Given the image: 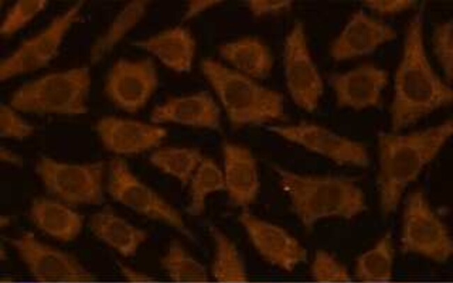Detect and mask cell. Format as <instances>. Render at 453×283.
Here are the masks:
<instances>
[{
  "label": "cell",
  "instance_id": "cell-10",
  "mask_svg": "<svg viewBox=\"0 0 453 283\" xmlns=\"http://www.w3.org/2000/svg\"><path fill=\"white\" fill-rule=\"evenodd\" d=\"M158 84V73L151 58L119 59L106 76L104 92L116 107L135 114L146 106Z\"/></svg>",
  "mask_w": 453,
  "mask_h": 283
},
{
  "label": "cell",
  "instance_id": "cell-16",
  "mask_svg": "<svg viewBox=\"0 0 453 283\" xmlns=\"http://www.w3.org/2000/svg\"><path fill=\"white\" fill-rule=\"evenodd\" d=\"M238 221L256 252L272 265L289 272L302 259V249L283 228L247 210L240 213Z\"/></svg>",
  "mask_w": 453,
  "mask_h": 283
},
{
  "label": "cell",
  "instance_id": "cell-24",
  "mask_svg": "<svg viewBox=\"0 0 453 283\" xmlns=\"http://www.w3.org/2000/svg\"><path fill=\"white\" fill-rule=\"evenodd\" d=\"M215 246L211 276L215 283H248L244 261L235 243L215 226L209 227Z\"/></svg>",
  "mask_w": 453,
  "mask_h": 283
},
{
  "label": "cell",
  "instance_id": "cell-28",
  "mask_svg": "<svg viewBox=\"0 0 453 283\" xmlns=\"http://www.w3.org/2000/svg\"><path fill=\"white\" fill-rule=\"evenodd\" d=\"M46 0L17 1L8 10L0 26V34L10 37L24 28L47 6Z\"/></svg>",
  "mask_w": 453,
  "mask_h": 283
},
{
  "label": "cell",
  "instance_id": "cell-32",
  "mask_svg": "<svg viewBox=\"0 0 453 283\" xmlns=\"http://www.w3.org/2000/svg\"><path fill=\"white\" fill-rule=\"evenodd\" d=\"M313 277L321 283L344 282L348 280L347 273L333 262L316 261L313 267Z\"/></svg>",
  "mask_w": 453,
  "mask_h": 283
},
{
  "label": "cell",
  "instance_id": "cell-18",
  "mask_svg": "<svg viewBox=\"0 0 453 283\" xmlns=\"http://www.w3.org/2000/svg\"><path fill=\"white\" fill-rule=\"evenodd\" d=\"M224 190L236 206L247 207L256 199L260 188L257 162L243 145L225 142L222 145Z\"/></svg>",
  "mask_w": 453,
  "mask_h": 283
},
{
  "label": "cell",
  "instance_id": "cell-34",
  "mask_svg": "<svg viewBox=\"0 0 453 283\" xmlns=\"http://www.w3.org/2000/svg\"><path fill=\"white\" fill-rule=\"evenodd\" d=\"M223 1H190L182 16L183 21L190 20L210 8L223 3Z\"/></svg>",
  "mask_w": 453,
  "mask_h": 283
},
{
  "label": "cell",
  "instance_id": "cell-29",
  "mask_svg": "<svg viewBox=\"0 0 453 283\" xmlns=\"http://www.w3.org/2000/svg\"><path fill=\"white\" fill-rule=\"evenodd\" d=\"M433 52L442 68L445 79H453V20L440 22L434 26L432 36Z\"/></svg>",
  "mask_w": 453,
  "mask_h": 283
},
{
  "label": "cell",
  "instance_id": "cell-33",
  "mask_svg": "<svg viewBox=\"0 0 453 283\" xmlns=\"http://www.w3.org/2000/svg\"><path fill=\"white\" fill-rule=\"evenodd\" d=\"M248 9L256 17L277 14L289 10L293 1L290 0H250L247 1Z\"/></svg>",
  "mask_w": 453,
  "mask_h": 283
},
{
  "label": "cell",
  "instance_id": "cell-31",
  "mask_svg": "<svg viewBox=\"0 0 453 283\" xmlns=\"http://www.w3.org/2000/svg\"><path fill=\"white\" fill-rule=\"evenodd\" d=\"M417 2L415 0H366L362 1L364 6L382 15L399 13L413 8Z\"/></svg>",
  "mask_w": 453,
  "mask_h": 283
},
{
  "label": "cell",
  "instance_id": "cell-30",
  "mask_svg": "<svg viewBox=\"0 0 453 283\" xmlns=\"http://www.w3.org/2000/svg\"><path fill=\"white\" fill-rule=\"evenodd\" d=\"M34 127L21 118L9 105L0 106V136L3 139L23 140L33 135Z\"/></svg>",
  "mask_w": 453,
  "mask_h": 283
},
{
  "label": "cell",
  "instance_id": "cell-23",
  "mask_svg": "<svg viewBox=\"0 0 453 283\" xmlns=\"http://www.w3.org/2000/svg\"><path fill=\"white\" fill-rule=\"evenodd\" d=\"M150 1L137 0L127 3L109 26L93 43L89 52L92 65L97 64L132 29L145 15Z\"/></svg>",
  "mask_w": 453,
  "mask_h": 283
},
{
  "label": "cell",
  "instance_id": "cell-3",
  "mask_svg": "<svg viewBox=\"0 0 453 283\" xmlns=\"http://www.w3.org/2000/svg\"><path fill=\"white\" fill-rule=\"evenodd\" d=\"M91 87L89 68L75 67L24 83L13 92L8 105L23 113L85 114Z\"/></svg>",
  "mask_w": 453,
  "mask_h": 283
},
{
  "label": "cell",
  "instance_id": "cell-7",
  "mask_svg": "<svg viewBox=\"0 0 453 283\" xmlns=\"http://www.w3.org/2000/svg\"><path fill=\"white\" fill-rule=\"evenodd\" d=\"M84 1L76 2L56 15L40 31L23 40L0 62V81L47 66L58 55L65 36L82 17Z\"/></svg>",
  "mask_w": 453,
  "mask_h": 283
},
{
  "label": "cell",
  "instance_id": "cell-8",
  "mask_svg": "<svg viewBox=\"0 0 453 283\" xmlns=\"http://www.w3.org/2000/svg\"><path fill=\"white\" fill-rule=\"evenodd\" d=\"M285 84L294 104L314 112L324 91V84L309 51L304 23L296 20L287 33L283 48Z\"/></svg>",
  "mask_w": 453,
  "mask_h": 283
},
{
  "label": "cell",
  "instance_id": "cell-5",
  "mask_svg": "<svg viewBox=\"0 0 453 283\" xmlns=\"http://www.w3.org/2000/svg\"><path fill=\"white\" fill-rule=\"evenodd\" d=\"M106 192L125 208L169 227L188 240H194L181 213L139 178L121 157L111 159L107 165Z\"/></svg>",
  "mask_w": 453,
  "mask_h": 283
},
{
  "label": "cell",
  "instance_id": "cell-17",
  "mask_svg": "<svg viewBox=\"0 0 453 283\" xmlns=\"http://www.w3.org/2000/svg\"><path fill=\"white\" fill-rule=\"evenodd\" d=\"M150 121L156 125L171 123L210 130L221 128L220 109L207 91L169 98L152 109Z\"/></svg>",
  "mask_w": 453,
  "mask_h": 283
},
{
  "label": "cell",
  "instance_id": "cell-20",
  "mask_svg": "<svg viewBox=\"0 0 453 283\" xmlns=\"http://www.w3.org/2000/svg\"><path fill=\"white\" fill-rule=\"evenodd\" d=\"M88 226L100 242L123 258L135 257L148 239V233L120 215L106 205L93 213Z\"/></svg>",
  "mask_w": 453,
  "mask_h": 283
},
{
  "label": "cell",
  "instance_id": "cell-36",
  "mask_svg": "<svg viewBox=\"0 0 453 283\" xmlns=\"http://www.w3.org/2000/svg\"><path fill=\"white\" fill-rule=\"evenodd\" d=\"M0 157L2 162L14 166L21 167L23 164L21 156L5 147H1Z\"/></svg>",
  "mask_w": 453,
  "mask_h": 283
},
{
  "label": "cell",
  "instance_id": "cell-15",
  "mask_svg": "<svg viewBox=\"0 0 453 283\" xmlns=\"http://www.w3.org/2000/svg\"><path fill=\"white\" fill-rule=\"evenodd\" d=\"M397 36L392 26L358 10L331 43L329 54L335 61L362 56L372 53Z\"/></svg>",
  "mask_w": 453,
  "mask_h": 283
},
{
  "label": "cell",
  "instance_id": "cell-26",
  "mask_svg": "<svg viewBox=\"0 0 453 283\" xmlns=\"http://www.w3.org/2000/svg\"><path fill=\"white\" fill-rule=\"evenodd\" d=\"M173 283H212L204 266L177 240H171L159 260Z\"/></svg>",
  "mask_w": 453,
  "mask_h": 283
},
{
  "label": "cell",
  "instance_id": "cell-4",
  "mask_svg": "<svg viewBox=\"0 0 453 283\" xmlns=\"http://www.w3.org/2000/svg\"><path fill=\"white\" fill-rule=\"evenodd\" d=\"M107 170L102 160L75 163L42 156L34 165V172L49 197L73 207L104 203Z\"/></svg>",
  "mask_w": 453,
  "mask_h": 283
},
{
  "label": "cell",
  "instance_id": "cell-37",
  "mask_svg": "<svg viewBox=\"0 0 453 283\" xmlns=\"http://www.w3.org/2000/svg\"><path fill=\"white\" fill-rule=\"evenodd\" d=\"M19 283H40V282H36V281L33 280L32 282H19Z\"/></svg>",
  "mask_w": 453,
  "mask_h": 283
},
{
  "label": "cell",
  "instance_id": "cell-13",
  "mask_svg": "<svg viewBox=\"0 0 453 283\" xmlns=\"http://www.w3.org/2000/svg\"><path fill=\"white\" fill-rule=\"evenodd\" d=\"M95 130L103 148L118 157L156 148L167 135V130L158 125L115 116L99 118Z\"/></svg>",
  "mask_w": 453,
  "mask_h": 283
},
{
  "label": "cell",
  "instance_id": "cell-22",
  "mask_svg": "<svg viewBox=\"0 0 453 283\" xmlns=\"http://www.w3.org/2000/svg\"><path fill=\"white\" fill-rule=\"evenodd\" d=\"M220 56L237 72L254 79H264L271 73L274 59L268 47L259 38L245 36L221 44Z\"/></svg>",
  "mask_w": 453,
  "mask_h": 283
},
{
  "label": "cell",
  "instance_id": "cell-9",
  "mask_svg": "<svg viewBox=\"0 0 453 283\" xmlns=\"http://www.w3.org/2000/svg\"><path fill=\"white\" fill-rule=\"evenodd\" d=\"M283 190L305 223L329 215L346 212L344 183L329 178H312L275 166Z\"/></svg>",
  "mask_w": 453,
  "mask_h": 283
},
{
  "label": "cell",
  "instance_id": "cell-27",
  "mask_svg": "<svg viewBox=\"0 0 453 283\" xmlns=\"http://www.w3.org/2000/svg\"><path fill=\"white\" fill-rule=\"evenodd\" d=\"M189 198L186 213L192 217L203 214L208 197L224 190L222 169L210 158L204 157L188 184Z\"/></svg>",
  "mask_w": 453,
  "mask_h": 283
},
{
  "label": "cell",
  "instance_id": "cell-21",
  "mask_svg": "<svg viewBox=\"0 0 453 283\" xmlns=\"http://www.w3.org/2000/svg\"><path fill=\"white\" fill-rule=\"evenodd\" d=\"M132 44L153 54L174 72H188L192 69L197 44L186 28L170 27Z\"/></svg>",
  "mask_w": 453,
  "mask_h": 283
},
{
  "label": "cell",
  "instance_id": "cell-11",
  "mask_svg": "<svg viewBox=\"0 0 453 283\" xmlns=\"http://www.w3.org/2000/svg\"><path fill=\"white\" fill-rule=\"evenodd\" d=\"M452 133V118L406 135L379 132L381 162L386 168H417L431 159Z\"/></svg>",
  "mask_w": 453,
  "mask_h": 283
},
{
  "label": "cell",
  "instance_id": "cell-6",
  "mask_svg": "<svg viewBox=\"0 0 453 283\" xmlns=\"http://www.w3.org/2000/svg\"><path fill=\"white\" fill-rule=\"evenodd\" d=\"M4 241L17 254L33 280L40 283H93L96 277L72 253L40 240L30 231Z\"/></svg>",
  "mask_w": 453,
  "mask_h": 283
},
{
  "label": "cell",
  "instance_id": "cell-12",
  "mask_svg": "<svg viewBox=\"0 0 453 283\" xmlns=\"http://www.w3.org/2000/svg\"><path fill=\"white\" fill-rule=\"evenodd\" d=\"M266 129L337 163H361L366 160V151L361 143L316 123L303 121L293 125H269Z\"/></svg>",
  "mask_w": 453,
  "mask_h": 283
},
{
  "label": "cell",
  "instance_id": "cell-25",
  "mask_svg": "<svg viewBox=\"0 0 453 283\" xmlns=\"http://www.w3.org/2000/svg\"><path fill=\"white\" fill-rule=\"evenodd\" d=\"M204 158L196 148L164 146L154 150L148 161L161 173L186 186Z\"/></svg>",
  "mask_w": 453,
  "mask_h": 283
},
{
  "label": "cell",
  "instance_id": "cell-2",
  "mask_svg": "<svg viewBox=\"0 0 453 283\" xmlns=\"http://www.w3.org/2000/svg\"><path fill=\"white\" fill-rule=\"evenodd\" d=\"M200 68L233 129L286 119L281 92L211 58L204 59Z\"/></svg>",
  "mask_w": 453,
  "mask_h": 283
},
{
  "label": "cell",
  "instance_id": "cell-19",
  "mask_svg": "<svg viewBox=\"0 0 453 283\" xmlns=\"http://www.w3.org/2000/svg\"><path fill=\"white\" fill-rule=\"evenodd\" d=\"M31 224L47 236L70 243L81 234L84 217L75 207L51 197H36L27 213Z\"/></svg>",
  "mask_w": 453,
  "mask_h": 283
},
{
  "label": "cell",
  "instance_id": "cell-1",
  "mask_svg": "<svg viewBox=\"0 0 453 283\" xmlns=\"http://www.w3.org/2000/svg\"><path fill=\"white\" fill-rule=\"evenodd\" d=\"M423 11L410 20L394 81L390 107L392 132L397 133L434 111L450 105L453 90L435 72L427 56Z\"/></svg>",
  "mask_w": 453,
  "mask_h": 283
},
{
  "label": "cell",
  "instance_id": "cell-14",
  "mask_svg": "<svg viewBox=\"0 0 453 283\" xmlns=\"http://www.w3.org/2000/svg\"><path fill=\"white\" fill-rule=\"evenodd\" d=\"M388 79L387 70L365 63L344 72L332 74L328 82L339 108L360 111L380 105Z\"/></svg>",
  "mask_w": 453,
  "mask_h": 283
},
{
  "label": "cell",
  "instance_id": "cell-35",
  "mask_svg": "<svg viewBox=\"0 0 453 283\" xmlns=\"http://www.w3.org/2000/svg\"><path fill=\"white\" fill-rule=\"evenodd\" d=\"M122 275L130 283H153L152 277L146 274L137 271L136 270L125 266L120 265Z\"/></svg>",
  "mask_w": 453,
  "mask_h": 283
}]
</instances>
